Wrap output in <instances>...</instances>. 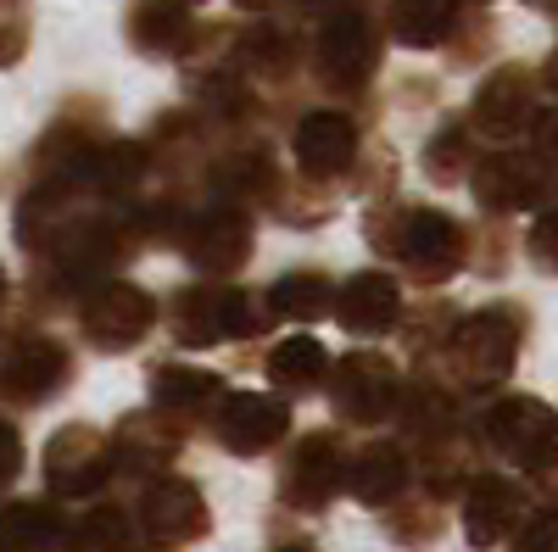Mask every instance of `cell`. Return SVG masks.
I'll use <instances>...</instances> for the list:
<instances>
[{"label":"cell","instance_id":"6da1fadb","mask_svg":"<svg viewBox=\"0 0 558 552\" xmlns=\"http://www.w3.org/2000/svg\"><path fill=\"white\" fill-rule=\"evenodd\" d=\"M363 241L380 257H391L413 285H447L458 268H470V229L425 201H397V196L368 201Z\"/></svg>","mask_w":558,"mask_h":552},{"label":"cell","instance_id":"7a4b0ae2","mask_svg":"<svg viewBox=\"0 0 558 552\" xmlns=\"http://www.w3.org/2000/svg\"><path fill=\"white\" fill-rule=\"evenodd\" d=\"M386 62V23L375 7H324L307 39V68L330 96H363Z\"/></svg>","mask_w":558,"mask_h":552},{"label":"cell","instance_id":"3957f363","mask_svg":"<svg viewBox=\"0 0 558 552\" xmlns=\"http://www.w3.org/2000/svg\"><path fill=\"white\" fill-rule=\"evenodd\" d=\"M274 324L263 291L246 285H223V280H202L168 296V335L184 352H207V346H229V341H252Z\"/></svg>","mask_w":558,"mask_h":552},{"label":"cell","instance_id":"277c9868","mask_svg":"<svg viewBox=\"0 0 558 552\" xmlns=\"http://www.w3.org/2000/svg\"><path fill=\"white\" fill-rule=\"evenodd\" d=\"M520 341H525V312L520 307H481L463 312L447 346H441V368L447 380L463 391H492L514 375L520 363Z\"/></svg>","mask_w":558,"mask_h":552},{"label":"cell","instance_id":"5b68a950","mask_svg":"<svg viewBox=\"0 0 558 552\" xmlns=\"http://www.w3.org/2000/svg\"><path fill=\"white\" fill-rule=\"evenodd\" d=\"M252 246H257V229H252V212L229 196H207L184 212L179 235H173V252L191 262L202 280H235V273L252 262Z\"/></svg>","mask_w":558,"mask_h":552},{"label":"cell","instance_id":"8992f818","mask_svg":"<svg viewBox=\"0 0 558 552\" xmlns=\"http://www.w3.org/2000/svg\"><path fill=\"white\" fill-rule=\"evenodd\" d=\"M470 191L486 207V218L542 212L558 201V168L542 162L536 151H520V146H492L470 168Z\"/></svg>","mask_w":558,"mask_h":552},{"label":"cell","instance_id":"52a82bcc","mask_svg":"<svg viewBox=\"0 0 558 552\" xmlns=\"http://www.w3.org/2000/svg\"><path fill=\"white\" fill-rule=\"evenodd\" d=\"M553 407L542 396H497L486 407V419H481V441L502 457L508 469H520V475H558V446H553Z\"/></svg>","mask_w":558,"mask_h":552},{"label":"cell","instance_id":"ba28073f","mask_svg":"<svg viewBox=\"0 0 558 552\" xmlns=\"http://www.w3.org/2000/svg\"><path fill=\"white\" fill-rule=\"evenodd\" d=\"M330 407L336 419L352 425V430H380L397 419V402H402V375L397 363L380 357V352H347V357H330Z\"/></svg>","mask_w":558,"mask_h":552},{"label":"cell","instance_id":"9c48e42d","mask_svg":"<svg viewBox=\"0 0 558 552\" xmlns=\"http://www.w3.org/2000/svg\"><path fill=\"white\" fill-rule=\"evenodd\" d=\"M536 107H542V73H531L520 62H502L481 78L463 123H470V134L481 146H520L536 123Z\"/></svg>","mask_w":558,"mask_h":552},{"label":"cell","instance_id":"30bf717a","mask_svg":"<svg viewBox=\"0 0 558 552\" xmlns=\"http://www.w3.org/2000/svg\"><path fill=\"white\" fill-rule=\"evenodd\" d=\"M73 385V352L45 330L0 335V396L17 407H45Z\"/></svg>","mask_w":558,"mask_h":552},{"label":"cell","instance_id":"8fae6325","mask_svg":"<svg viewBox=\"0 0 558 552\" xmlns=\"http://www.w3.org/2000/svg\"><path fill=\"white\" fill-rule=\"evenodd\" d=\"M73 307H78L84 341L96 346V352H107V357L134 352L140 341L151 335V324H157L151 291H140V285H129V280H101V285H89Z\"/></svg>","mask_w":558,"mask_h":552},{"label":"cell","instance_id":"7c38bea8","mask_svg":"<svg viewBox=\"0 0 558 552\" xmlns=\"http://www.w3.org/2000/svg\"><path fill=\"white\" fill-rule=\"evenodd\" d=\"M118 480L112 441L96 425H62L45 441V486L57 502H96Z\"/></svg>","mask_w":558,"mask_h":552},{"label":"cell","instance_id":"4fadbf2b","mask_svg":"<svg viewBox=\"0 0 558 552\" xmlns=\"http://www.w3.org/2000/svg\"><path fill=\"white\" fill-rule=\"evenodd\" d=\"M347 480V446L336 430H307L286 446V464H279V502L291 514H324L341 496Z\"/></svg>","mask_w":558,"mask_h":552},{"label":"cell","instance_id":"5bb4252c","mask_svg":"<svg viewBox=\"0 0 558 552\" xmlns=\"http://www.w3.org/2000/svg\"><path fill=\"white\" fill-rule=\"evenodd\" d=\"M134 525L146 541L157 547H184V541H202L213 530V508H207V491L191 475H157V480H140L134 496Z\"/></svg>","mask_w":558,"mask_h":552},{"label":"cell","instance_id":"9a60e30c","mask_svg":"<svg viewBox=\"0 0 558 552\" xmlns=\"http://www.w3.org/2000/svg\"><path fill=\"white\" fill-rule=\"evenodd\" d=\"M207 430L229 457H268L291 441V402L279 391H229Z\"/></svg>","mask_w":558,"mask_h":552},{"label":"cell","instance_id":"2e32d148","mask_svg":"<svg viewBox=\"0 0 558 552\" xmlns=\"http://www.w3.org/2000/svg\"><path fill=\"white\" fill-rule=\"evenodd\" d=\"M357 151H363V128H357V118L341 112V107H313V112H302L296 128H291V162H296V173L313 179V184H341V179L352 173Z\"/></svg>","mask_w":558,"mask_h":552},{"label":"cell","instance_id":"e0dca14e","mask_svg":"<svg viewBox=\"0 0 558 552\" xmlns=\"http://www.w3.org/2000/svg\"><path fill=\"white\" fill-rule=\"evenodd\" d=\"M112 441V464L118 475H134V480H157L179 464L184 441H191V430H184L179 419H168L162 407H134L123 413V419L107 430Z\"/></svg>","mask_w":558,"mask_h":552},{"label":"cell","instance_id":"ac0fdd59","mask_svg":"<svg viewBox=\"0 0 558 552\" xmlns=\"http://www.w3.org/2000/svg\"><path fill=\"white\" fill-rule=\"evenodd\" d=\"M307 62V45L296 28L274 23V17H252L235 28V39H229V68H235L246 84H268V89H286Z\"/></svg>","mask_w":558,"mask_h":552},{"label":"cell","instance_id":"d6986e66","mask_svg":"<svg viewBox=\"0 0 558 552\" xmlns=\"http://www.w3.org/2000/svg\"><path fill=\"white\" fill-rule=\"evenodd\" d=\"M157 162H151V146L146 140H123V134H101L96 146L84 151L78 162V191L89 201H101V207H123L134 196H146V184H151Z\"/></svg>","mask_w":558,"mask_h":552},{"label":"cell","instance_id":"ffe728a7","mask_svg":"<svg viewBox=\"0 0 558 552\" xmlns=\"http://www.w3.org/2000/svg\"><path fill=\"white\" fill-rule=\"evenodd\" d=\"M525 514H531V491H525L514 475L481 469L470 486H463V541L481 547V552L502 547L508 536L520 530Z\"/></svg>","mask_w":558,"mask_h":552},{"label":"cell","instance_id":"44dd1931","mask_svg":"<svg viewBox=\"0 0 558 552\" xmlns=\"http://www.w3.org/2000/svg\"><path fill=\"white\" fill-rule=\"evenodd\" d=\"M330 318H336L347 335H357V341L391 335V330L402 324V285H397V273L363 268V273H352V280H341Z\"/></svg>","mask_w":558,"mask_h":552},{"label":"cell","instance_id":"7402d4cb","mask_svg":"<svg viewBox=\"0 0 558 552\" xmlns=\"http://www.w3.org/2000/svg\"><path fill=\"white\" fill-rule=\"evenodd\" d=\"M408 486H413V457H408V441L380 436V441H368V446H357V452L347 457V480H341V491H347L352 502H363V508L386 514Z\"/></svg>","mask_w":558,"mask_h":552},{"label":"cell","instance_id":"603a6c76","mask_svg":"<svg viewBox=\"0 0 558 552\" xmlns=\"http://www.w3.org/2000/svg\"><path fill=\"white\" fill-rule=\"evenodd\" d=\"M223 396H229V385H223V375H213V368H191V363H157L151 368V407H162L184 430L213 425Z\"/></svg>","mask_w":558,"mask_h":552},{"label":"cell","instance_id":"cb8c5ba5","mask_svg":"<svg viewBox=\"0 0 558 552\" xmlns=\"http://www.w3.org/2000/svg\"><path fill=\"white\" fill-rule=\"evenodd\" d=\"M397 425L413 446L425 441H441V436H458L463 430V407H458V391L452 380L418 368L413 380H402V402H397Z\"/></svg>","mask_w":558,"mask_h":552},{"label":"cell","instance_id":"d4e9b609","mask_svg":"<svg viewBox=\"0 0 558 552\" xmlns=\"http://www.w3.org/2000/svg\"><path fill=\"white\" fill-rule=\"evenodd\" d=\"M196 34V12L184 0H129L123 12V39L134 45L140 57H184V45Z\"/></svg>","mask_w":558,"mask_h":552},{"label":"cell","instance_id":"484cf974","mask_svg":"<svg viewBox=\"0 0 558 552\" xmlns=\"http://www.w3.org/2000/svg\"><path fill=\"white\" fill-rule=\"evenodd\" d=\"M463 23V0H391L386 7V39L402 51H447V39Z\"/></svg>","mask_w":558,"mask_h":552},{"label":"cell","instance_id":"4316f807","mask_svg":"<svg viewBox=\"0 0 558 552\" xmlns=\"http://www.w3.org/2000/svg\"><path fill=\"white\" fill-rule=\"evenodd\" d=\"M263 375H268V385H279V396L324 391V380H330V352H324V341L307 335V330L279 335L263 357Z\"/></svg>","mask_w":558,"mask_h":552},{"label":"cell","instance_id":"83f0119b","mask_svg":"<svg viewBox=\"0 0 558 552\" xmlns=\"http://www.w3.org/2000/svg\"><path fill=\"white\" fill-rule=\"evenodd\" d=\"M413 480L425 486V496L447 502V496H463V486H470L481 475V457L470 446V436H441V441H425V446H413Z\"/></svg>","mask_w":558,"mask_h":552},{"label":"cell","instance_id":"f1b7e54d","mask_svg":"<svg viewBox=\"0 0 558 552\" xmlns=\"http://www.w3.org/2000/svg\"><path fill=\"white\" fill-rule=\"evenodd\" d=\"M268 302V318L279 324H313V318H324L336 307V280L330 273H318V268H296V273H279V280L263 291Z\"/></svg>","mask_w":558,"mask_h":552},{"label":"cell","instance_id":"f546056e","mask_svg":"<svg viewBox=\"0 0 558 552\" xmlns=\"http://www.w3.org/2000/svg\"><path fill=\"white\" fill-rule=\"evenodd\" d=\"M62 552H140V525L134 508H118V502H89V508L68 525Z\"/></svg>","mask_w":558,"mask_h":552},{"label":"cell","instance_id":"4dcf8cb0","mask_svg":"<svg viewBox=\"0 0 558 552\" xmlns=\"http://www.w3.org/2000/svg\"><path fill=\"white\" fill-rule=\"evenodd\" d=\"M62 536H68V519L45 496H23L12 508H0V541L12 552H57Z\"/></svg>","mask_w":558,"mask_h":552},{"label":"cell","instance_id":"1f68e13d","mask_svg":"<svg viewBox=\"0 0 558 552\" xmlns=\"http://www.w3.org/2000/svg\"><path fill=\"white\" fill-rule=\"evenodd\" d=\"M279 223H291V229H313V223H330L336 218V184H313L302 173H279V184L268 191L263 201Z\"/></svg>","mask_w":558,"mask_h":552},{"label":"cell","instance_id":"d6a6232c","mask_svg":"<svg viewBox=\"0 0 558 552\" xmlns=\"http://www.w3.org/2000/svg\"><path fill=\"white\" fill-rule=\"evenodd\" d=\"M481 140L470 134V123L463 118H452V123H441L430 140H425V179L430 184H463L470 179V168H475V151Z\"/></svg>","mask_w":558,"mask_h":552},{"label":"cell","instance_id":"836d02e7","mask_svg":"<svg viewBox=\"0 0 558 552\" xmlns=\"http://www.w3.org/2000/svg\"><path fill=\"white\" fill-rule=\"evenodd\" d=\"M386 530H391V541H402V547H430L436 536H441V502L436 496H397L391 508H386Z\"/></svg>","mask_w":558,"mask_h":552},{"label":"cell","instance_id":"e575fe53","mask_svg":"<svg viewBox=\"0 0 558 552\" xmlns=\"http://www.w3.org/2000/svg\"><path fill=\"white\" fill-rule=\"evenodd\" d=\"M452 324H458L452 302L430 296V302H418L413 312H402V324H397V330H402V341H408V352H413V357H436V352L447 346Z\"/></svg>","mask_w":558,"mask_h":552},{"label":"cell","instance_id":"d590c367","mask_svg":"<svg viewBox=\"0 0 558 552\" xmlns=\"http://www.w3.org/2000/svg\"><path fill=\"white\" fill-rule=\"evenodd\" d=\"M347 179L357 184V191H363L368 201H386V196L397 191V151H391V146H380V140H375V146H363Z\"/></svg>","mask_w":558,"mask_h":552},{"label":"cell","instance_id":"8d00e7d4","mask_svg":"<svg viewBox=\"0 0 558 552\" xmlns=\"http://www.w3.org/2000/svg\"><path fill=\"white\" fill-rule=\"evenodd\" d=\"M34 45V7L28 0H0V68H17Z\"/></svg>","mask_w":558,"mask_h":552},{"label":"cell","instance_id":"74e56055","mask_svg":"<svg viewBox=\"0 0 558 552\" xmlns=\"http://www.w3.org/2000/svg\"><path fill=\"white\" fill-rule=\"evenodd\" d=\"M508 252H514V241H508L502 218H492V223L470 229V268H475V273H486V280H497V273L508 268Z\"/></svg>","mask_w":558,"mask_h":552},{"label":"cell","instance_id":"f35d334b","mask_svg":"<svg viewBox=\"0 0 558 552\" xmlns=\"http://www.w3.org/2000/svg\"><path fill=\"white\" fill-rule=\"evenodd\" d=\"M508 552H558V502H542L508 536Z\"/></svg>","mask_w":558,"mask_h":552},{"label":"cell","instance_id":"ab89813d","mask_svg":"<svg viewBox=\"0 0 558 552\" xmlns=\"http://www.w3.org/2000/svg\"><path fill=\"white\" fill-rule=\"evenodd\" d=\"M525 252H531V262H536L542 273H558V201H553V207H542V212L531 218Z\"/></svg>","mask_w":558,"mask_h":552},{"label":"cell","instance_id":"60d3db41","mask_svg":"<svg viewBox=\"0 0 558 552\" xmlns=\"http://www.w3.org/2000/svg\"><path fill=\"white\" fill-rule=\"evenodd\" d=\"M525 140H531V151H536L542 162H553V168H558V96L536 107V123H531Z\"/></svg>","mask_w":558,"mask_h":552},{"label":"cell","instance_id":"b9f144b4","mask_svg":"<svg viewBox=\"0 0 558 552\" xmlns=\"http://www.w3.org/2000/svg\"><path fill=\"white\" fill-rule=\"evenodd\" d=\"M23 475V430L12 419H0V491Z\"/></svg>","mask_w":558,"mask_h":552},{"label":"cell","instance_id":"7bdbcfd3","mask_svg":"<svg viewBox=\"0 0 558 552\" xmlns=\"http://www.w3.org/2000/svg\"><path fill=\"white\" fill-rule=\"evenodd\" d=\"M330 0H274V12H296V17H307V12H324Z\"/></svg>","mask_w":558,"mask_h":552},{"label":"cell","instance_id":"ee69618b","mask_svg":"<svg viewBox=\"0 0 558 552\" xmlns=\"http://www.w3.org/2000/svg\"><path fill=\"white\" fill-rule=\"evenodd\" d=\"M542 84L558 96V45H553V57H547V68H542Z\"/></svg>","mask_w":558,"mask_h":552},{"label":"cell","instance_id":"f6af8a7d","mask_svg":"<svg viewBox=\"0 0 558 552\" xmlns=\"http://www.w3.org/2000/svg\"><path fill=\"white\" fill-rule=\"evenodd\" d=\"M235 7L252 12V17H268V12H274V0H235Z\"/></svg>","mask_w":558,"mask_h":552},{"label":"cell","instance_id":"bcb514c9","mask_svg":"<svg viewBox=\"0 0 558 552\" xmlns=\"http://www.w3.org/2000/svg\"><path fill=\"white\" fill-rule=\"evenodd\" d=\"M268 552H318L313 541H279V547H268Z\"/></svg>","mask_w":558,"mask_h":552},{"label":"cell","instance_id":"7dc6e473","mask_svg":"<svg viewBox=\"0 0 558 552\" xmlns=\"http://www.w3.org/2000/svg\"><path fill=\"white\" fill-rule=\"evenodd\" d=\"M12 302V273H7V262H0V307Z\"/></svg>","mask_w":558,"mask_h":552},{"label":"cell","instance_id":"c3c4849f","mask_svg":"<svg viewBox=\"0 0 558 552\" xmlns=\"http://www.w3.org/2000/svg\"><path fill=\"white\" fill-rule=\"evenodd\" d=\"M542 7H547V12H553V23H558V0H542Z\"/></svg>","mask_w":558,"mask_h":552},{"label":"cell","instance_id":"681fc988","mask_svg":"<svg viewBox=\"0 0 558 552\" xmlns=\"http://www.w3.org/2000/svg\"><path fill=\"white\" fill-rule=\"evenodd\" d=\"M553 419H558V413H553ZM553 446H558V430H553Z\"/></svg>","mask_w":558,"mask_h":552},{"label":"cell","instance_id":"f907efd6","mask_svg":"<svg viewBox=\"0 0 558 552\" xmlns=\"http://www.w3.org/2000/svg\"><path fill=\"white\" fill-rule=\"evenodd\" d=\"M184 7H202V0H184Z\"/></svg>","mask_w":558,"mask_h":552},{"label":"cell","instance_id":"816d5d0a","mask_svg":"<svg viewBox=\"0 0 558 552\" xmlns=\"http://www.w3.org/2000/svg\"><path fill=\"white\" fill-rule=\"evenodd\" d=\"M0 552H12V547H7V541H0Z\"/></svg>","mask_w":558,"mask_h":552},{"label":"cell","instance_id":"f5cc1de1","mask_svg":"<svg viewBox=\"0 0 558 552\" xmlns=\"http://www.w3.org/2000/svg\"><path fill=\"white\" fill-rule=\"evenodd\" d=\"M475 7H486V0H475Z\"/></svg>","mask_w":558,"mask_h":552}]
</instances>
